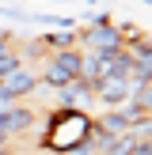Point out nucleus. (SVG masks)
Wrapping results in <instances>:
<instances>
[{
	"label": "nucleus",
	"instance_id": "obj_1",
	"mask_svg": "<svg viewBox=\"0 0 152 155\" xmlns=\"http://www.w3.org/2000/svg\"><path fill=\"white\" fill-rule=\"evenodd\" d=\"M91 133V114L88 110H53L38 133V151L46 155H68L76 144H84Z\"/></svg>",
	"mask_w": 152,
	"mask_h": 155
},
{
	"label": "nucleus",
	"instance_id": "obj_2",
	"mask_svg": "<svg viewBox=\"0 0 152 155\" xmlns=\"http://www.w3.org/2000/svg\"><path fill=\"white\" fill-rule=\"evenodd\" d=\"M95 102L103 110H122L129 102V80H118V76H103L95 83Z\"/></svg>",
	"mask_w": 152,
	"mask_h": 155
},
{
	"label": "nucleus",
	"instance_id": "obj_3",
	"mask_svg": "<svg viewBox=\"0 0 152 155\" xmlns=\"http://www.w3.org/2000/svg\"><path fill=\"white\" fill-rule=\"evenodd\" d=\"M46 53H65V49H80L76 45V30H42L38 34Z\"/></svg>",
	"mask_w": 152,
	"mask_h": 155
},
{
	"label": "nucleus",
	"instance_id": "obj_4",
	"mask_svg": "<svg viewBox=\"0 0 152 155\" xmlns=\"http://www.w3.org/2000/svg\"><path fill=\"white\" fill-rule=\"evenodd\" d=\"M91 121H95L106 136H122V133H129V129H133V121H129L122 110H103L99 117H91Z\"/></svg>",
	"mask_w": 152,
	"mask_h": 155
},
{
	"label": "nucleus",
	"instance_id": "obj_5",
	"mask_svg": "<svg viewBox=\"0 0 152 155\" xmlns=\"http://www.w3.org/2000/svg\"><path fill=\"white\" fill-rule=\"evenodd\" d=\"M0 15H4V19H15V23H23V27H30V12H23V8L0 4Z\"/></svg>",
	"mask_w": 152,
	"mask_h": 155
},
{
	"label": "nucleus",
	"instance_id": "obj_6",
	"mask_svg": "<svg viewBox=\"0 0 152 155\" xmlns=\"http://www.w3.org/2000/svg\"><path fill=\"white\" fill-rule=\"evenodd\" d=\"M8 155H38V148H19V151H15V148H12V151H8Z\"/></svg>",
	"mask_w": 152,
	"mask_h": 155
}]
</instances>
